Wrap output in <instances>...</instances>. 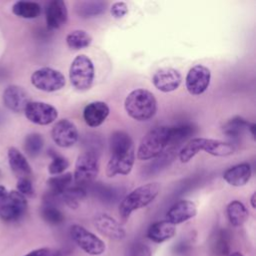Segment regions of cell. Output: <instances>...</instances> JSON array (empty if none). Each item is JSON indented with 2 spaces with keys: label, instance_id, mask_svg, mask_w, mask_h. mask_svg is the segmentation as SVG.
I'll use <instances>...</instances> for the list:
<instances>
[{
  "label": "cell",
  "instance_id": "cell-41",
  "mask_svg": "<svg viewBox=\"0 0 256 256\" xmlns=\"http://www.w3.org/2000/svg\"><path fill=\"white\" fill-rule=\"evenodd\" d=\"M8 191L6 190V188L4 186H0V202L4 199V197L7 195Z\"/></svg>",
  "mask_w": 256,
  "mask_h": 256
},
{
  "label": "cell",
  "instance_id": "cell-35",
  "mask_svg": "<svg viewBox=\"0 0 256 256\" xmlns=\"http://www.w3.org/2000/svg\"><path fill=\"white\" fill-rule=\"evenodd\" d=\"M213 249L214 252L217 255L223 256V255H227L229 253V240H228V235L226 233V231L221 230L218 234H217V238L213 244Z\"/></svg>",
  "mask_w": 256,
  "mask_h": 256
},
{
  "label": "cell",
  "instance_id": "cell-44",
  "mask_svg": "<svg viewBox=\"0 0 256 256\" xmlns=\"http://www.w3.org/2000/svg\"><path fill=\"white\" fill-rule=\"evenodd\" d=\"M229 256H243L240 252H233L231 254H229Z\"/></svg>",
  "mask_w": 256,
  "mask_h": 256
},
{
  "label": "cell",
  "instance_id": "cell-14",
  "mask_svg": "<svg viewBox=\"0 0 256 256\" xmlns=\"http://www.w3.org/2000/svg\"><path fill=\"white\" fill-rule=\"evenodd\" d=\"M3 103L10 111L19 113L25 110L27 104L30 102L27 91L18 85H9L3 92Z\"/></svg>",
  "mask_w": 256,
  "mask_h": 256
},
{
  "label": "cell",
  "instance_id": "cell-28",
  "mask_svg": "<svg viewBox=\"0 0 256 256\" xmlns=\"http://www.w3.org/2000/svg\"><path fill=\"white\" fill-rule=\"evenodd\" d=\"M92 43L91 35L85 30H73L66 36V44L72 50L87 48Z\"/></svg>",
  "mask_w": 256,
  "mask_h": 256
},
{
  "label": "cell",
  "instance_id": "cell-29",
  "mask_svg": "<svg viewBox=\"0 0 256 256\" xmlns=\"http://www.w3.org/2000/svg\"><path fill=\"white\" fill-rule=\"evenodd\" d=\"M194 132L193 126L189 124H181L176 126H168V146L176 145L185 141Z\"/></svg>",
  "mask_w": 256,
  "mask_h": 256
},
{
  "label": "cell",
  "instance_id": "cell-7",
  "mask_svg": "<svg viewBox=\"0 0 256 256\" xmlns=\"http://www.w3.org/2000/svg\"><path fill=\"white\" fill-rule=\"evenodd\" d=\"M31 83L38 90L55 92L61 90L65 84V76L51 67H42L35 70L31 75Z\"/></svg>",
  "mask_w": 256,
  "mask_h": 256
},
{
  "label": "cell",
  "instance_id": "cell-26",
  "mask_svg": "<svg viewBox=\"0 0 256 256\" xmlns=\"http://www.w3.org/2000/svg\"><path fill=\"white\" fill-rule=\"evenodd\" d=\"M251 122H249L248 120L244 119L243 117L240 116H235L231 119H229L224 125H223V133L228 136L231 137L233 139H238L240 138L243 133L249 128Z\"/></svg>",
  "mask_w": 256,
  "mask_h": 256
},
{
  "label": "cell",
  "instance_id": "cell-8",
  "mask_svg": "<svg viewBox=\"0 0 256 256\" xmlns=\"http://www.w3.org/2000/svg\"><path fill=\"white\" fill-rule=\"evenodd\" d=\"M26 197L17 190L9 191L0 202V218L6 222H14L21 219L27 210Z\"/></svg>",
  "mask_w": 256,
  "mask_h": 256
},
{
  "label": "cell",
  "instance_id": "cell-9",
  "mask_svg": "<svg viewBox=\"0 0 256 256\" xmlns=\"http://www.w3.org/2000/svg\"><path fill=\"white\" fill-rule=\"evenodd\" d=\"M70 235L73 241L89 255H101L106 249L105 243L98 236L81 225H72Z\"/></svg>",
  "mask_w": 256,
  "mask_h": 256
},
{
  "label": "cell",
  "instance_id": "cell-23",
  "mask_svg": "<svg viewBox=\"0 0 256 256\" xmlns=\"http://www.w3.org/2000/svg\"><path fill=\"white\" fill-rule=\"evenodd\" d=\"M226 213L229 222L235 227L243 225L249 217V212L247 208L239 200L231 201L226 207Z\"/></svg>",
  "mask_w": 256,
  "mask_h": 256
},
{
  "label": "cell",
  "instance_id": "cell-42",
  "mask_svg": "<svg viewBox=\"0 0 256 256\" xmlns=\"http://www.w3.org/2000/svg\"><path fill=\"white\" fill-rule=\"evenodd\" d=\"M250 203H251L252 208H255V207H256V205H255V193L252 194V196H251V198H250Z\"/></svg>",
  "mask_w": 256,
  "mask_h": 256
},
{
  "label": "cell",
  "instance_id": "cell-27",
  "mask_svg": "<svg viewBox=\"0 0 256 256\" xmlns=\"http://www.w3.org/2000/svg\"><path fill=\"white\" fill-rule=\"evenodd\" d=\"M12 12L21 18L34 19L41 13V6L37 2L17 1L12 6Z\"/></svg>",
  "mask_w": 256,
  "mask_h": 256
},
{
  "label": "cell",
  "instance_id": "cell-25",
  "mask_svg": "<svg viewBox=\"0 0 256 256\" xmlns=\"http://www.w3.org/2000/svg\"><path fill=\"white\" fill-rule=\"evenodd\" d=\"M106 6L103 1H81L76 4L75 10L81 18H92L105 12Z\"/></svg>",
  "mask_w": 256,
  "mask_h": 256
},
{
  "label": "cell",
  "instance_id": "cell-4",
  "mask_svg": "<svg viewBox=\"0 0 256 256\" xmlns=\"http://www.w3.org/2000/svg\"><path fill=\"white\" fill-rule=\"evenodd\" d=\"M168 146V126H156L142 138L138 150L139 160H150L159 156Z\"/></svg>",
  "mask_w": 256,
  "mask_h": 256
},
{
  "label": "cell",
  "instance_id": "cell-10",
  "mask_svg": "<svg viewBox=\"0 0 256 256\" xmlns=\"http://www.w3.org/2000/svg\"><path fill=\"white\" fill-rule=\"evenodd\" d=\"M24 113L30 122L37 125L51 124L58 117V111L53 105L41 101H30Z\"/></svg>",
  "mask_w": 256,
  "mask_h": 256
},
{
  "label": "cell",
  "instance_id": "cell-37",
  "mask_svg": "<svg viewBox=\"0 0 256 256\" xmlns=\"http://www.w3.org/2000/svg\"><path fill=\"white\" fill-rule=\"evenodd\" d=\"M110 12L114 18L120 19V18H123L128 13V6L125 2L118 1L112 4L110 8Z\"/></svg>",
  "mask_w": 256,
  "mask_h": 256
},
{
  "label": "cell",
  "instance_id": "cell-43",
  "mask_svg": "<svg viewBox=\"0 0 256 256\" xmlns=\"http://www.w3.org/2000/svg\"><path fill=\"white\" fill-rule=\"evenodd\" d=\"M4 120H5V117H4V114L0 111V125H2L4 123Z\"/></svg>",
  "mask_w": 256,
  "mask_h": 256
},
{
  "label": "cell",
  "instance_id": "cell-20",
  "mask_svg": "<svg viewBox=\"0 0 256 256\" xmlns=\"http://www.w3.org/2000/svg\"><path fill=\"white\" fill-rule=\"evenodd\" d=\"M252 175L251 165L247 162L231 166L223 173V179L231 186L241 187L248 183Z\"/></svg>",
  "mask_w": 256,
  "mask_h": 256
},
{
  "label": "cell",
  "instance_id": "cell-19",
  "mask_svg": "<svg viewBox=\"0 0 256 256\" xmlns=\"http://www.w3.org/2000/svg\"><path fill=\"white\" fill-rule=\"evenodd\" d=\"M110 109L103 101H93L83 110V119L89 127H98L107 119Z\"/></svg>",
  "mask_w": 256,
  "mask_h": 256
},
{
  "label": "cell",
  "instance_id": "cell-31",
  "mask_svg": "<svg viewBox=\"0 0 256 256\" xmlns=\"http://www.w3.org/2000/svg\"><path fill=\"white\" fill-rule=\"evenodd\" d=\"M204 137H195L190 139L179 151V160L182 163L189 162L196 154L202 151Z\"/></svg>",
  "mask_w": 256,
  "mask_h": 256
},
{
  "label": "cell",
  "instance_id": "cell-2",
  "mask_svg": "<svg viewBox=\"0 0 256 256\" xmlns=\"http://www.w3.org/2000/svg\"><path fill=\"white\" fill-rule=\"evenodd\" d=\"M124 108L128 116L132 119L145 122L155 116L157 112V100L149 90L137 88L126 96Z\"/></svg>",
  "mask_w": 256,
  "mask_h": 256
},
{
  "label": "cell",
  "instance_id": "cell-16",
  "mask_svg": "<svg viewBox=\"0 0 256 256\" xmlns=\"http://www.w3.org/2000/svg\"><path fill=\"white\" fill-rule=\"evenodd\" d=\"M197 214V207L190 200H180L173 204L166 213V220L173 225L183 223Z\"/></svg>",
  "mask_w": 256,
  "mask_h": 256
},
{
  "label": "cell",
  "instance_id": "cell-11",
  "mask_svg": "<svg viewBox=\"0 0 256 256\" xmlns=\"http://www.w3.org/2000/svg\"><path fill=\"white\" fill-rule=\"evenodd\" d=\"M211 72L201 64H197L190 68L185 78V86L189 94L198 96L203 94L210 85Z\"/></svg>",
  "mask_w": 256,
  "mask_h": 256
},
{
  "label": "cell",
  "instance_id": "cell-12",
  "mask_svg": "<svg viewBox=\"0 0 256 256\" xmlns=\"http://www.w3.org/2000/svg\"><path fill=\"white\" fill-rule=\"evenodd\" d=\"M51 137L57 146L69 148L76 144L79 133L76 125L72 121L61 119L54 124L51 130Z\"/></svg>",
  "mask_w": 256,
  "mask_h": 256
},
{
  "label": "cell",
  "instance_id": "cell-13",
  "mask_svg": "<svg viewBox=\"0 0 256 256\" xmlns=\"http://www.w3.org/2000/svg\"><path fill=\"white\" fill-rule=\"evenodd\" d=\"M182 82V76L180 72L172 67H163L158 69L153 77L152 83L154 87L164 93L172 92L176 90Z\"/></svg>",
  "mask_w": 256,
  "mask_h": 256
},
{
  "label": "cell",
  "instance_id": "cell-1",
  "mask_svg": "<svg viewBox=\"0 0 256 256\" xmlns=\"http://www.w3.org/2000/svg\"><path fill=\"white\" fill-rule=\"evenodd\" d=\"M111 157L106 165V175H128L135 162L134 143L124 131H115L109 141Z\"/></svg>",
  "mask_w": 256,
  "mask_h": 256
},
{
  "label": "cell",
  "instance_id": "cell-40",
  "mask_svg": "<svg viewBox=\"0 0 256 256\" xmlns=\"http://www.w3.org/2000/svg\"><path fill=\"white\" fill-rule=\"evenodd\" d=\"M255 130H256V125H255V123L251 122L249 125V128H248V131L250 132L253 139H255Z\"/></svg>",
  "mask_w": 256,
  "mask_h": 256
},
{
  "label": "cell",
  "instance_id": "cell-39",
  "mask_svg": "<svg viewBox=\"0 0 256 256\" xmlns=\"http://www.w3.org/2000/svg\"><path fill=\"white\" fill-rule=\"evenodd\" d=\"M24 256H60V252L50 248H40L33 250Z\"/></svg>",
  "mask_w": 256,
  "mask_h": 256
},
{
  "label": "cell",
  "instance_id": "cell-3",
  "mask_svg": "<svg viewBox=\"0 0 256 256\" xmlns=\"http://www.w3.org/2000/svg\"><path fill=\"white\" fill-rule=\"evenodd\" d=\"M161 186L158 182L143 184L128 193L120 202L119 215L123 221L136 210L141 209L155 200L160 193Z\"/></svg>",
  "mask_w": 256,
  "mask_h": 256
},
{
  "label": "cell",
  "instance_id": "cell-17",
  "mask_svg": "<svg viewBox=\"0 0 256 256\" xmlns=\"http://www.w3.org/2000/svg\"><path fill=\"white\" fill-rule=\"evenodd\" d=\"M73 183V174L71 172H66L60 175H55L47 180L48 193L45 202L55 204L59 200L60 195Z\"/></svg>",
  "mask_w": 256,
  "mask_h": 256
},
{
  "label": "cell",
  "instance_id": "cell-33",
  "mask_svg": "<svg viewBox=\"0 0 256 256\" xmlns=\"http://www.w3.org/2000/svg\"><path fill=\"white\" fill-rule=\"evenodd\" d=\"M41 215L42 218L51 225H59L65 219L64 214L57 208V206L48 202H44L41 209Z\"/></svg>",
  "mask_w": 256,
  "mask_h": 256
},
{
  "label": "cell",
  "instance_id": "cell-34",
  "mask_svg": "<svg viewBox=\"0 0 256 256\" xmlns=\"http://www.w3.org/2000/svg\"><path fill=\"white\" fill-rule=\"evenodd\" d=\"M70 163L67 158L61 155H54L51 163L48 166V171L51 175H60L63 174L64 171L69 167Z\"/></svg>",
  "mask_w": 256,
  "mask_h": 256
},
{
  "label": "cell",
  "instance_id": "cell-36",
  "mask_svg": "<svg viewBox=\"0 0 256 256\" xmlns=\"http://www.w3.org/2000/svg\"><path fill=\"white\" fill-rule=\"evenodd\" d=\"M17 191L25 197H31L34 194V188L31 178H21L17 181Z\"/></svg>",
  "mask_w": 256,
  "mask_h": 256
},
{
  "label": "cell",
  "instance_id": "cell-32",
  "mask_svg": "<svg viewBox=\"0 0 256 256\" xmlns=\"http://www.w3.org/2000/svg\"><path fill=\"white\" fill-rule=\"evenodd\" d=\"M24 150L30 157H36L40 154L44 146V140L39 133H30L24 139Z\"/></svg>",
  "mask_w": 256,
  "mask_h": 256
},
{
  "label": "cell",
  "instance_id": "cell-5",
  "mask_svg": "<svg viewBox=\"0 0 256 256\" xmlns=\"http://www.w3.org/2000/svg\"><path fill=\"white\" fill-rule=\"evenodd\" d=\"M95 77V68L92 60L84 55H77L69 68V79L72 86L78 91L91 88Z\"/></svg>",
  "mask_w": 256,
  "mask_h": 256
},
{
  "label": "cell",
  "instance_id": "cell-22",
  "mask_svg": "<svg viewBox=\"0 0 256 256\" xmlns=\"http://www.w3.org/2000/svg\"><path fill=\"white\" fill-rule=\"evenodd\" d=\"M175 233V225L168 222L167 220H162L150 225L147 230V237L155 243H162L172 238Z\"/></svg>",
  "mask_w": 256,
  "mask_h": 256
},
{
  "label": "cell",
  "instance_id": "cell-24",
  "mask_svg": "<svg viewBox=\"0 0 256 256\" xmlns=\"http://www.w3.org/2000/svg\"><path fill=\"white\" fill-rule=\"evenodd\" d=\"M202 150L212 156L217 157H225L234 153V147L232 144L210 138H204Z\"/></svg>",
  "mask_w": 256,
  "mask_h": 256
},
{
  "label": "cell",
  "instance_id": "cell-18",
  "mask_svg": "<svg viewBox=\"0 0 256 256\" xmlns=\"http://www.w3.org/2000/svg\"><path fill=\"white\" fill-rule=\"evenodd\" d=\"M46 24L50 29H59L68 19V10L63 0H52L46 7Z\"/></svg>",
  "mask_w": 256,
  "mask_h": 256
},
{
  "label": "cell",
  "instance_id": "cell-15",
  "mask_svg": "<svg viewBox=\"0 0 256 256\" xmlns=\"http://www.w3.org/2000/svg\"><path fill=\"white\" fill-rule=\"evenodd\" d=\"M94 225L102 235L110 239L121 240L126 235L122 225L113 217L105 213H99L95 216Z\"/></svg>",
  "mask_w": 256,
  "mask_h": 256
},
{
  "label": "cell",
  "instance_id": "cell-38",
  "mask_svg": "<svg viewBox=\"0 0 256 256\" xmlns=\"http://www.w3.org/2000/svg\"><path fill=\"white\" fill-rule=\"evenodd\" d=\"M128 256H151V250L145 244H137L131 248Z\"/></svg>",
  "mask_w": 256,
  "mask_h": 256
},
{
  "label": "cell",
  "instance_id": "cell-30",
  "mask_svg": "<svg viewBox=\"0 0 256 256\" xmlns=\"http://www.w3.org/2000/svg\"><path fill=\"white\" fill-rule=\"evenodd\" d=\"M86 196V190L84 187L73 185L67 188L59 197V200L63 201L70 208H77L79 202Z\"/></svg>",
  "mask_w": 256,
  "mask_h": 256
},
{
  "label": "cell",
  "instance_id": "cell-6",
  "mask_svg": "<svg viewBox=\"0 0 256 256\" xmlns=\"http://www.w3.org/2000/svg\"><path fill=\"white\" fill-rule=\"evenodd\" d=\"M99 173V163L97 157L91 152H85L77 157L73 172V182L75 185L85 187L92 183Z\"/></svg>",
  "mask_w": 256,
  "mask_h": 256
},
{
  "label": "cell",
  "instance_id": "cell-21",
  "mask_svg": "<svg viewBox=\"0 0 256 256\" xmlns=\"http://www.w3.org/2000/svg\"><path fill=\"white\" fill-rule=\"evenodd\" d=\"M8 161L12 172L17 176L18 179L31 178V166L26 157L17 148L10 147L8 149Z\"/></svg>",
  "mask_w": 256,
  "mask_h": 256
}]
</instances>
